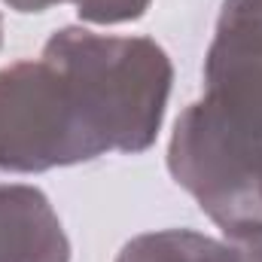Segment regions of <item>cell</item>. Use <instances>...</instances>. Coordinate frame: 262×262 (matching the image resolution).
I'll return each mask as SVG.
<instances>
[{"mask_svg": "<svg viewBox=\"0 0 262 262\" xmlns=\"http://www.w3.org/2000/svg\"><path fill=\"white\" fill-rule=\"evenodd\" d=\"M152 0H73L76 12L89 25H125L137 21Z\"/></svg>", "mask_w": 262, "mask_h": 262, "instance_id": "7", "label": "cell"}, {"mask_svg": "<svg viewBox=\"0 0 262 262\" xmlns=\"http://www.w3.org/2000/svg\"><path fill=\"white\" fill-rule=\"evenodd\" d=\"M171 177L223 229L262 226V58L207 49L204 95L174 122Z\"/></svg>", "mask_w": 262, "mask_h": 262, "instance_id": "1", "label": "cell"}, {"mask_svg": "<svg viewBox=\"0 0 262 262\" xmlns=\"http://www.w3.org/2000/svg\"><path fill=\"white\" fill-rule=\"evenodd\" d=\"M116 262H262V226L210 238L192 229H165L131 238Z\"/></svg>", "mask_w": 262, "mask_h": 262, "instance_id": "5", "label": "cell"}, {"mask_svg": "<svg viewBox=\"0 0 262 262\" xmlns=\"http://www.w3.org/2000/svg\"><path fill=\"white\" fill-rule=\"evenodd\" d=\"M6 6H12L15 12H46L58 3H67V0H3ZM73 3V0H70Z\"/></svg>", "mask_w": 262, "mask_h": 262, "instance_id": "8", "label": "cell"}, {"mask_svg": "<svg viewBox=\"0 0 262 262\" xmlns=\"http://www.w3.org/2000/svg\"><path fill=\"white\" fill-rule=\"evenodd\" d=\"M0 46H3V18H0Z\"/></svg>", "mask_w": 262, "mask_h": 262, "instance_id": "9", "label": "cell"}, {"mask_svg": "<svg viewBox=\"0 0 262 262\" xmlns=\"http://www.w3.org/2000/svg\"><path fill=\"white\" fill-rule=\"evenodd\" d=\"M67 79L73 101L104 152H143L156 143L174 67L149 37L55 31L43 55Z\"/></svg>", "mask_w": 262, "mask_h": 262, "instance_id": "2", "label": "cell"}, {"mask_svg": "<svg viewBox=\"0 0 262 262\" xmlns=\"http://www.w3.org/2000/svg\"><path fill=\"white\" fill-rule=\"evenodd\" d=\"M0 262H70L61 220L34 186H0Z\"/></svg>", "mask_w": 262, "mask_h": 262, "instance_id": "4", "label": "cell"}, {"mask_svg": "<svg viewBox=\"0 0 262 262\" xmlns=\"http://www.w3.org/2000/svg\"><path fill=\"white\" fill-rule=\"evenodd\" d=\"M104 156L67 79L46 58L0 70V171L43 174Z\"/></svg>", "mask_w": 262, "mask_h": 262, "instance_id": "3", "label": "cell"}, {"mask_svg": "<svg viewBox=\"0 0 262 262\" xmlns=\"http://www.w3.org/2000/svg\"><path fill=\"white\" fill-rule=\"evenodd\" d=\"M210 46L262 58V0H226Z\"/></svg>", "mask_w": 262, "mask_h": 262, "instance_id": "6", "label": "cell"}]
</instances>
